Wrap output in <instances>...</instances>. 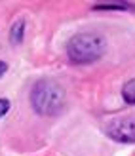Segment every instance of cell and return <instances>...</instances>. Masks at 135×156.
Segmentation results:
<instances>
[{"instance_id":"obj_3","label":"cell","mask_w":135,"mask_h":156,"mask_svg":"<svg viewBox=\"0 0 135 156\" xmlns=\"http://www.w3.org/2000/svg\"><path fill=\"white\" fill-rule=\"evenodd\" d=\"M105 133L116 143L135 145V114L112 118L105 124Z\"/></svg>"},{"instance_id":"obj_8","label":"cell","mask_w":135,"mask_h":156,"mask_svg":"<svg viewBox=\"0 0 135 156\" xmlns=\"http://www.w3.org/2000/svg\"><path fill=\"white\" fill-rule=\"evenodd\" d=\"M8 71V63H4V61H0V78H2Z\"/></svg>"},{"instance_id":"obj_6","label":"cell","mask_w":135,"mask_h":156,"mask_svg":"<svg viewBox=\"0 0 135 156\" xmlns=\"http://www.w3.org/2000/svg\"><path fill=\"white\" fill-rule=\"evenodd\" d=\"M122 99L128 105H135V78L128 80L122 88Z\"/></svg>"},{"instance_id":"obj_7","label":"cell","mask_w":135,"mask_h":156,"mask_svg":"<svg viewBox=\"0 0 135 156\" xmlns=\"http://www.w3.org/2000/svg\"><path fill=\"white\" fill-rule=\"evenodd\" d=\"M8 111H10V101H8V99H0V118H2Z\"/></svg>"},{"instance_id":"obj_5","label":"cell","mask_w":135,"mask_h":156,"mask_svg":"<svg viewBox=\"0 0 135 156\" xmlns=\"http://www.w3.org/2000/svg\"><path fill=\"white\" fill-rule=\"evenodd\" d=\"M91 10L95 12H99V10H133L135 12V6L128 4V2H114V4H110V2H101V4H93L91 6Z\"/></svg>"},{"instance_id":"obj_1","label":"cell","mask_w":135,"mask_h":156,"mask_svg":"<svg viewBox=\"0 0 135 156\" xmlns=\"http://www.w3.org/2000/svg\"><path fill=\"white\" fill-rule=\"evenodd\" d=\"M30 105L40 116H57L67 105L65 88L50 78L38 80L30 90Z\"/></svg>"},{"instance_id":"obj_4","label":"cell","mask_w":135,"mask_h":156,"mask_svg":"<svg viewBox=\"0 0 135 156\" xmlns=\"http://www.w3.org/2000/svg\"><path fill=\"white\" fill-rule=\"evenodd\" d=\"M23 36H25V19H17L13 21V25L10 27V42L12 44H21L23 42Z\"/></svg>"},{"instance_id":"obj_2","label":"cell","mask_w":135,"mask_h":156,"mask_svg":"<svg viewBox=\"0 0 135 156\" xmlns=\"http://www.w3.org/2000/svg\"><path fill=\"white\" fill-rule=\"evenodd\" d=\"M107 48L105 38L97 33H78L67 42V55L76 65H90L103 57Z\"/></svg>"}]
</instances>
